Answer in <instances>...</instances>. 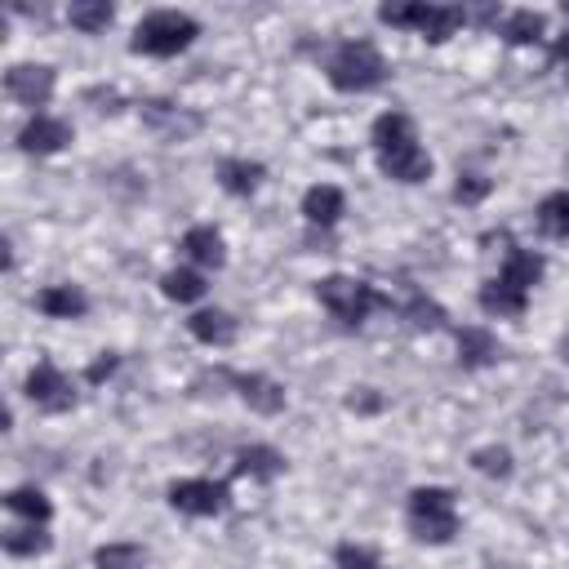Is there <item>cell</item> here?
I'll return each instance as SVG.
<instances>
[{"label":"cell","instance_id":"1","mask_svg":"<svg viewBox=\"0 0 569 569\" xmlns=\"http://www.w3.org/2000/svg\"><path fill=\"white\" fill-rule=\"evenodd\" d=\"M374 147H379V165L387 178L396 183H423L431 174V156L418 147L414 121L401 111H383L374 121Z\"/></svg>","mask_w":569,"mask_h":569},{"label":"cell","instance_id":"2","mask_svg":"<svg viewBox=\"0 0 569 569\" xmlns=\"http://www.w3.org/2000/svg\"><path fill=\"white\" fill-rule=\"evenodd\" d=\"M325 72H329V85L343 89V94H370V89H379L387 80V63L370 41L333 45L329 58H325Z\"/></svg>","mask_w":569,"mask_h":569},{"label":"cell","instance_id":"3","mask_svg":"<svg viewBox=\"0 0 569 569\" xmlns=\"http://www.w3.org/2000/svg\"><path fill=\"white\" fill-rule=\"evenodd\" d=\"M409 529L418 543H449L453 534H459V512H453V494L440 490V485H418L409 494Z\"/></svg>","mask_w":569,"mask_h":569},{"label":"cell","instance_id":"4","mask_svg":"<svg viewBox=\"0 0 569 569\" xmlns=\"http://www.w3.org/2000/svg\"><path fill=\"white\" fill-rule=\"evenodd\" d=\"M196 36H200L196 19H187V14H178V10H156V14H147V19L134 28L130 50H134V54H152V58H174V54H183Z\"/></svg>","mask_w":569,"mask_h":569},{"label":"cell","instance_id":"5","mask_svg":"<svg viewBox=\"0 0 569 569\" xmlns=\"http://www.w3.org/2000/svg\"><path fill=\"white\" fill-rule=\"evenodd\" d=\"M379 19H383L387 28H414V32H418L423 41H431V45L449 41L453 32L468 23V14H463L459 6H427V0H414V6H383Z\"/></svg>","mask_w":569,"mask_h":569},{"label":"cell","instance_id":"6","mask_svg":"<svg viewBox=\"0 0 569 569\" xmlns=\"http://www.w3.org/2000/svg\"><path fill=\"white\" fill-rule=\"evenodd\" d=\"M316 298H320V307H325L333 320H343V325H361V320L383 303V294H379L374 285L357 281V276H325V281L316 285Z\"/></svg>","mask_w":569,"mask_h":569},{"label":"cell","instance_id":"7","mask_svg":"<svg viewBox=\"0 0 569 569\" xmlns=\"http://www.w3.org/2000/svg\"><path fill=\"white\" fill-rule=\"evenodd\" d=\"M28 401L41 405L45 414H67L76 405V392L72 383L63 379V370H54L50 361H41L32 374H28Z\"/></svg>","mask_w":569,"mask_h":569},{"label":"cell","instance_id":"8","mask_svg":"<svg viewBox=\"0 0 569 569\" xmlns=\"http://www.w3.org/2000/svg\"><path fill=\"white\" fill-rule=\"evenodd\" d=\"M169 503L183 516H218L227 507V485L222 481H174L169 485Z\"/></svg>","mask_w":569,"mask_h":569},{"label":"cell","instance_id":"9","mask_svg":"<svg viewBox=\"0 0 569 569\" xmlns=\"http://www.w3.org/2000/svg\"><path fill=\"white\" fill-rule=\"evenodd\" d=\"M54 67H36V63H19L6 72V94L23 107H45L54 94Z\"/></svg>","mask_w":569,"mask_h":569},{"label":"cell","instance_id":"10","mask_svg":"<svg viewBox=\"0 0 569 569\" xmlns=\"http://www.w3.org/2000/svg\"><path fill=\"white\" fill-rule=\"evenodd\" d=\"M143 125H147L152 134L169 139V143H183V139H192V134L200 130V117H196V111L174 107V102L152 98V102H143Z\"/></svg>","mask_w":569,"mask_h":569},{"label":"cell","instance_id":"11","mask_svg":"<svg viewBox=\"0 0 569 569\" xmlns=\"http://www.w3.org/2000/svg\"><path fill=\"white\" fill-rule=\"evenodd\" d=\"M67 143H72V125L58 121V117H32V121L23 125V134H19V147L32 152V156H54V152H63Z\"/></svg>","mask_w":569,"mask_h":569},{"label":"cell","instance_id":"12","mask_svg":"<svg viewBox=\"0 0 569 569\" xmlns=\"http://www.w3.org/2000/svg\"><path fill=\"white\" fill-rule=\"evenodd\" d=\"M232 383H237V392L245 396V405L254 414H281L285 409V387L276 379H267V374H241Z\"/></svg>","mask_w":569,"mask_h":569},{"label":"cell","instance_id":"13","mask_svg":"<svg viewBox=\"0 0 569 569\" xmlns=\"http://www.w3.org/2000/svg\"><path fill=\"white\" fill-rule=\"evenodd\" d=\"M459 361H463L468 370L494 365V361H499V338H494L490 329H481V325L459 329Z\"/></svg>","mask_w":569,"mask_h":569},{"label":"cell","instance_id":"14","mask_svg":"<svg viewBox=\"0 0 569 569\" xmlns=\"http://www.w3.org/2000/svg\"><path fill=\"white\" fill-rule=\"evenodd\" d=\"M285 472V453H276L272 445H250L237 453V477H254V481H276Z\"/></svg>","mask_w":569,"mask_h":569},{"label":"cell","instance_id":"15","mask_svg":"<svg viewBox=\"0 0 569 569\" xmlns=\"http://www.w3.org/2000/svg\"><path fill=\"white\" fill-rule=\"evenodd\" d=\"M36 307L45 316H54V320H76V316L89 311V298L80 289H72V285H50V289L36 294Z\"/></svg>","mask_w":569,"mask_h":569},{"label":"cell","instance_id":"16","mask_svg":"<svg viewBox=\"0 0 569 569\" xmlns=\"http://www.w3.org/2000/svg\"><path fill=\"white\" fill-rule=\"evenodd\" d=\"M187 329H192V338H200V343H209V348L237 343V320L227 316V311H196L187 320Z\"/></svg>","mask_w":569,"mask_h":569},{"label":"cell","instance_id":"17","mask_svg":"<svg viewBox=\"0 0 569 569\" xmlns=\"http://www.w3.org/2000/svg\"><path fill=\"white\" fill-rule=\"evenodd\" d=\"M343 209H348V200H343V192L338 187H311L307 196H303V214H307V222H316V227H333L338 218H343Z\"/></svg>","mask_w":569,"mask_h":569},{"label":"cell","instance_id":"18","mask_svg":"<svg viewBox=\"0 0 569 569\" xmlns=\"http://www.w3.org/2000/svg\"><path fill=\"white\" fill-rule=\"evenodd\" d=\"M183 254L200 267H222L227 263V250H222V237L214 232V227H192V232L183 237Z\"/></svg>","mask_w":569,"mask_h":569},{"label":"cell","instance_id":"19","mask_svg":"<svg viewBox=\"0 0 569 569\" xmlns=\"http://www.w3.org/2000/svg\"><path fill=\"white\" fill-rule=\"evenodd\" d=\"M543 267H547V263H543L534 250H512V254L503 259V276H499V281H507L512 289L529 294V285L543 281Z\"/></svg>","mask_w":569,"mask_h":569},{"label":"cell","instance_id":"20","mask_svg":"<svg viewBox=\"0 0 569 569\" xmlns=\"http://www.w3.org/2000/svg\"><path fill=\"white\" fill-rule=\"evenodd\" d=\"M543 32H547V19L538 10H516L499 23V36L507 45H534V41H543Z\"/></svg>","mask_w":569,"mask_h":569},{"label":"cell","instance_id":"21","mask_svg":"<svg viewBox=\"0 0 569 569\" xmlns=\"http://www.w3.org/2000/svg\"><path fill=\"white\" fill-rule=\"evenodd\" d=\"M538 232L551 241L569 237V192H551L538 200Z\"/></svg>","mask_w":569,"mask_h":569},{"label":"cell","instance_id":"22","mask_svg":"<svg viewBox=\"0 0 569 569\" xmlns=\"http://www.w3.org/2000/svg\"><path fill=\"white\" fill-rule=\"evenodd\" d=\"M111 19H117V10H111L107 0H72V10H67V23H72L76 32H85V36L107 32Z\"/></svg>","mask_w":569,"mask_h":569},{"label":"cell","instance_id":"23","mask_svg":"<svg viewBox=\"0 0 569 569\" xmlns=\"http://www.w3.org/2000/svg\"><path fill=\"white\" fill-rule=\"evenodd\" d=\"M525 303H529V294L512 289L507 281H490V285H481V307H485L490 316H521V311H525Z\"/></svg>","mask_w":569,"mask_h":569},{"label":"cell","instance_id":"24","mask_svg":"<svg viewBox=\"0 0 569 569\" xmlns=\"http://www.w3.org/2000/svg\"><path fill=\"white\" fill-rule=\"evenodd\" d=\"M218 183L232 196H250L263 183V165H254V161H222L218 165Z\"/></svg>","mask_w":569,"mask_h":569},{"label":"cell","instance_id":"25","mask_svg":"<svg viewBox=\"0 0 569 569\" xmlns=\"http://www.w3.org/2000/svg\"><path fill=\"white\" fill-rule=\"evenodd\" d=\"M94 565L98 569H143L147 565V551L134 547V543H107L94 551Z\"/></svg>","mask_w":569,"mask_h":569},{"label":"cell","instance_id":"26","mask_svg":"<svg viewBox=\"0 0 569 569\" xmlns=\"http://www.w3.org/2000/svg\"><path fill=\"white\" fill-rule=\"evenodd\" d=\"M161 289H165V298H174V303H196V298H205V281H200L196 272H187V267L165 272Z\"/></svg>","mask_w":569,"mask_h":569},{"label":"cell","instance_id":"27","mask_svg":"<svg viewBox=\"0 0 569 569\" xmlns=\"http://www.w3.org/2000/svg\"><path fill=\"white\" fill-rule=\"evenodd\" d=\"M6 507L10 512H19V516H28L32 525H45L50 521V499L41 494V490H10V499H6Z\"/></svg>","mask_w":569,"mask_h":569},{"label":"cell","instance_id":"28","mask_svg":"<svg viewBox=\"0 0 569 569\" xmlns=\"http://www.w3.org/2000/svg\"><path fill=\"white\" fill-rule=\"evenodd\" d=\"M6 551L10 556H41V551H50V534H41L36 525H14V529H6Z\"/></svg>","mask_w":569,"mask_h":569},{"label":"cell","instance_id":"29","mask_svg":"<svg viewBox=\"0 0 569 569\" xmlns=\"http://www.w3.org/2000/svg\"><path fill=\"white\" fill-rule=\"evenodd\" d=\"M472 468H477L481 477L507 481V477H512V453H507L503 445H485V449H477V453H472Z\"/></svg>","mask_w":569,"mask_h":569},{"label":"cell","instance_id":"30","mask_svg":"<svg viewBox=\"0 0 569 569\" xmlns=\"http://www.w3.org/2000/svg\"><path fill=\"white\" fill-rule=\"evenodd\" d=\"M405 320L414 329H445V307L431 303V298H423V294H414L409 307H405Z\"/></svg>","mask_w":569,"mask_h":569},{"label":"cell","instance_id":"31","mask_svg":"<svg viewBox=\"0 0 569 569\" xmlns=\"http://www.w3.org/2000/svg\"><path fill=\"white\" fill-rule=\"evenodd\" d=\"M485 196H490V178H481V174H463L459 183H453V200L459 205H477Z\"/></svg>","mask_w":569,"mask_h":569},{"label":"cell","instance_id":"32","mask_svg":"<svg viewBox=\"0 0 569 569\" xmlns=\"http://www.w3.org/2000/svg\"><path fill=\"white\" fill-rule=\"evenodd\" d=\"M333 560H338V569H383L365 547H357V543H343L333 551Z\"/></svg>","mask_w":569,"mask_h":569},{"label":"cell","instance_id":"33","mask_svg":"<svg viewBox=\"0 0 569 569\" xmlns=\"http://www.w3.org/2000/svg\"><path fill=\"white\" fill-rule=\"evenodd\" d=\"M111 374H117V357H111V352H102V357L85 370V379H89V383H102V379H111Z\"/></svg>","mask_w":569,"mask_h":569},{"label":"cell","instance_id":"34","mask_svg":"<svg viewBox=\"0 0 569 569\" xmlns=\"http://www.w3.org/2000/svg\"><path fill=\"white\" fill-rule=\"evenodd\" d=\"M379 405H383V401H379L370 387H361V396H348V409H365V414H370V409H379Z\"/></svg>","mask_w":569,"mask_h":569},{"label":"cell","instance_id":"35","mask_svg":"<svg viewBox=\"0 0 569 569\" xmlns=\"http://www.w3.org/2000/svg\"><path fill=\"white\" fill-rule=\"evenodd\" d=\"M556 54H560V63H565V67H569V32H565V36H560V45H556Z\"/></svg>","mask_w":569,"mask_h":569},{"label":"cell","instance_id":"36","mask_svg":"<svg viewBox=\"0 0 569 569\" xmlns=\"http://www.w3.org/2000/svg\"><path fill=\"white\" fill-rule=\"evenodd\" d=\"M560 357H565V361H569V333H565V338H560Z\"/></svg>","mask_w":569,"mask_h":569}]
</instances>
